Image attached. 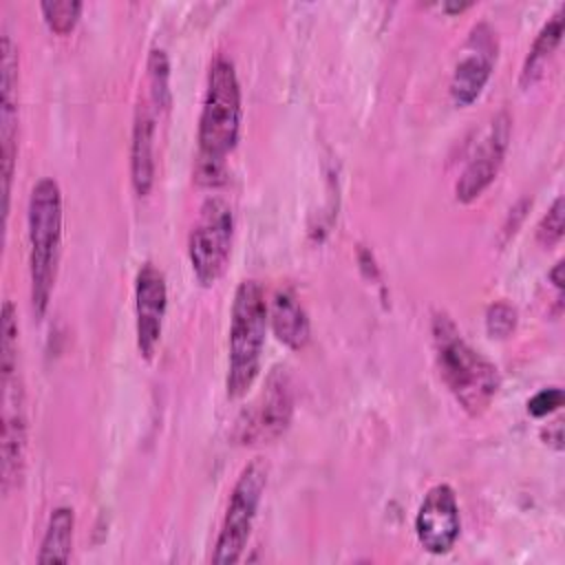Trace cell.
I'll list each match as a JSON object with an SVG mask.
<instances>
[{
    "label": "cell",
    "instance_id": "obj_16",
    "mask_svg": "<svg viewBox=\"0 0 565 565\" xmlns=\"http://www.w3.org/2000/svg\"><path fill=\"white\" fill-rule=\"evenodd\" d=\"M73 527H75V514L71 508L62 505L55 508L49 516L44 539L40 543L38 563H66L71 558L73 547Z\"/></svg>",
    "mask_w": 565,
    "mask_h": 565
},
{
    "label": "cell",
    "instance_id": "obj_18",
    "mask_svg": "<svg viewBox=\"0 0 565 565\" xmlns=\"http://www.w3.org/2000/svg\"><path fill=\"white\" fill-rule=\"evenodd\" d=\"M44 22L49 29L57 35H66L68 31L75 29L79 13H82V2L77 0H55V2H42L40 4Z\"/></svg>",
    "mask_w": 565,
    "mask_h": 565
},
{
    "label": "cell",
    "instance_id": "obj_12",
    "mask_svg": "<svg viewBox=\"0 0 565 565\" xmlns=\"http://www.w3.org/2000/svg\"><path fill=\"white\" fill-rule=\"evenodd\" d=\"M0 152H2V212L9 214L11 179L15 166L18 137V53L11 38L4 33L0 44Z\"/></svg>",
    "mask_w": 565,
    "mask_h": 565
},
{
    "label": "cell",
    "instance_id": "obj_19",
    "mask_svg": "<svg viewBox=\"0 0 565 565\" xmlns=\"http://www.w3.org/2000/svg\"><path fill=\"white\" fill-rule=\"evenodd\" d=\"M486 329L492 338H508L516 329V309L510 302H492L486 311Z\"/></svg>",
    "mask_w": 565,
    "mask_h": 565
},
{
    "label": "cell",
    "instance_id": "obj_7",
    "mask_svg": "<svg viewBox=\"0 0 565 565\" xmlns=\"http://www.w3.org/2000/svg\"><path fill=\"white\" fill-rule=\"evenodd\" d=\"M234 236V214L232 207L223 199H207L201 210L199 218L192 225L190 241H188V256L194 276L201 285H214L230 260Z\"/></svg>",
    "mask_w": 565,
    "mask_h": 565
},
{
    "label": "cell",
    "instance_id": "obj_10",
    "mask_svg": "<svg viewBox=\"0 0 565 565\" xmlns=\"http://www.w3.org/2000/svg\"><path fill=\"white\" fill-rule=\"evenodd\" d=\"M510 132H512L510 115L505 110H501L492 119L486 137L481 139L475 154L468 159L463 172L457 179V185H455L457 201H461V203L475 201L497 179L503 157L508 152Z\"/></svg>",
    "mask_w": 565,
    "mask_h": 565
},
{
    "label": "cell",
    "instance_id": "obj_14",
    "mask_svg": "<svg viewBox=\"0 0 565 565\" xmlns=\"http://www.w3.org/2000/svg\"><path fill=\"white\" fill-rule=\"evenodd\" d=\"M161 108L146 95L135 110L132 146H130V172L132 185L139 196H146L154 183V130Z\"/></svg>",
    "mask_w": 565,
    "mask_h": 565
},
{
    "label": "cell",
    "instance_id": "obj_1",
    "mask_svg": "<svg viewBox=\"0 0 565 565\" xmlns=\"http://www.w3.org/2000/svg\"><path fill=\"white\" fill-rule=\"evenodd\" d=\"M241 132V84L234 64L218 55L207 73L205 99L199 117L196 179L216 185L225 174V157Z\"/></svg>",
    "mask_w": 565,
    "mask_h": 565
},
{
    "label": "cell",
    "instance_id": "obj_6",
    "mask_svg": "<svg viewBox=\"0 0 565 565\" xmlns=\"http://www.w3.org/2000/svg\"><path fill=\"white\" fill-rule=\"evenodd\" d=\"M265 488H267V463L263 459H254L241 470L232 488L230 503H227L221 532L214 545L212 563L232 565L241 558L249 541L252 525H254Z\"/></svg>",
    "mask_w": 565,
    "mask_h": 565
},
{
    "label": "cell",
    "instance_id": "obj_8",
    "mask_svg": "<svg viewBox=\"0 0 565 565\" xmlns=\"http://www.w3.org/2000/svg\"><path fill=\"white\" fill-rule=\"evenodd\" d=\"M294 393L287 369L276 366L258 397L241 413L234 428V439L243 446L276 441L291 424Z\"/></svg>",
    "mask_w": 565,
    "mask_h": 565
},
{
    "label": "cell",
    "instance_id": "obj_22",
    "mask_svg": "<svg viewBox=\"0 0 565 565\" xmlns=\"http://www.w3.org/2000/svg\"><path fill=\"white\" fill-rule=\"evenodd\" d=\"M550 280L554 282V287L561 291L563 289V260H558L552 271H550Z\"/></svg>",
    "mask_w": 565,
    "mask_h": 565
},
{
    "label": "cell",
    "instance_id": "obj_9",
    "mask_svg": "<svg viewBox=\"0 0 565 565\" xmlns=\"http://www.w3.org/2000/svg\"><path fill=\"white\" fill-rule=\"evenodd\" d=\"M494 62L497 35L486 22H479L470 31L450 79V97L457 106H470L481 95L486 82L492 75Z\"/></svg>",
    "mask_w": 565,
    "mask_h": 565
},
{
    "label": "cell",
    "instance_id": "obj_13",
    "mask_svg": "<svg viewBox=\"0 0 565 565\" xmlns=\"http://www.w3.org/2000/svg\"><path fill=\"white\" fill-rule=\"evenodd\" d=\"M168 305L166 278L159 267L143 263L135 282V318H137V349L146 360H152L161 340V327Z\"/></svg>",
    "mask_w": 565,
    "mask_h": 565
},
{
    "label": "cell",
    "instance_id": "obj_4",
    "mask_svg": "<svg viewBox=\"0 0 565 565\" xmlns=\"http://www.w3.org/2000/svg\"><path fill=\"white\" fill-rule=\"evenodd\" d=\"M2 492L9 494L20 486L26 452V413L24 391L18 375V318L11 300L2 305Z\"/></svg>",
    "mask_w": 565,
    "mask_h": 565
},
{
    "label": "cell",
    "instance_id": "obj_15",
    "mask_svg": "<svg viewBox=\"0 0 565 565\" xmlns=\"http://www.w3.org/2000/svg\"><path fill=\"white\" fill-rule=\"evenodd\" d=\"M267 318L271 322V329L276 333V338L294 349L300 351L307 347L309 342V318L307 311L302 309L298 296L294 294V289L289 287H280L276 289L271 302L267 305Z\"/></svg>",
    "mask_w": 565,
    "mask_h": 565
},
{
    "label": "cell",
    "instance_id": "obj_5",
    "mask_svg": "<svg viewBox=\"0 0 565 565\" xmlns=\"http://www.w3.org/2000/svg\"><path fill=\"white\" fill-rule=\"evenodd\" d=\"M267 302L256 280H243L236 287L230 322V362H227V397H243L258 377L260 355L267 329Z\"/></svg>",
    "mask_w": 565,
    "mask_h": 565
},
{
    "label": "cell",
    "instance_id": "obj_20",
    "mask_svg": "<svg viewBox=\"0 0 565 565\" xmlns=\"http://www.w3.org/2000/svg\"><path fill=\"white\" fill-rule=\"evenodd\" d=\"M563 230H565V221H563V199L558 196L552 207L547 210V214L541 218L539 227H536V238L541 245L552 247L563 238Z\"/></svg>",
    "mask_w": 565,
    "mask_h": 565
},
{
    "label": "cell",
    "instance_id": "obj_17",
    "mask_svg": "<svg viewBox=\"0 0 565 565\" xmlns=\"http://www.w3.org/2000/svg\"><path fill=\"white\" fill-rule=\"evenodd\" d=\"M561 35H563V11L558 9L545 24L543 29L539 31V35L534 38L532 42V49L523 62V68H521V86L527 88L532 86L545 71L552 53L556 51L558 42H561Z\"/></svg>",
    "mask_w": 565,
    "mask_h": 565
},
{
    "label": "cell",
    "instance_id": "obj_2",
    "mask_svg": "<svg viewBox=\"0 0 565 565\" xmlns=\"http://www.w3.org/2000/svg\"><path fill=\"white\" fill-rule=\"evenodd\" d=\"M433 342L444 384L468 415H481L501 384L497 366L461 338L446 313L433 318Z\"/></svg>",
    "mask_w": 565,
    "mask_h": 565
},
{
    "label": "cell",
    "instance_id": "obj_3",
    "mask_svg": "<svg viewBox=\"0 0 565 565\" xmlns=\"http://www.w3.org/2000/svg\"><path fill=\"white\" fill-rule=\"evenodd\" d=\"M31 307L38 318L49 309L62 243V192L55 179H40L29 196Z\"/></svg>",
    "mask_w": 565,
    "mask_h": 565
},
{
    "label": "cell",
    "instance_id": "obj_11",
    "mask_svg": "<svg viewBox=\"0 0 565 565\" xmlns=\"http://www.w3.org/2000/svg\"><path fill=\"white\" fill-rule=\"evenodd\" d=\"M415 532L422 547L430 554H446L455 547L461 519L455 490L448 483H437L424 494L415 516Z\"/></svg>",
    "mask_w": 565,
    "mask_h": 565
},
{
    "label": "cell",
    "instance_id": "obj_21",
    "mask_svg": "<svg viewBox=\"0 0 565 565\" xmlns=\"http://www.w3.org/2000/svg\"><path fill=\"white\" fill-rule=\"evenodd\" d=\"M563 406V391L558 386L543 388L527 399V413L532 417H545Z\"/></svg>",
    "mask_w": 565,
    "mask_h": 565
}]
</instances>
